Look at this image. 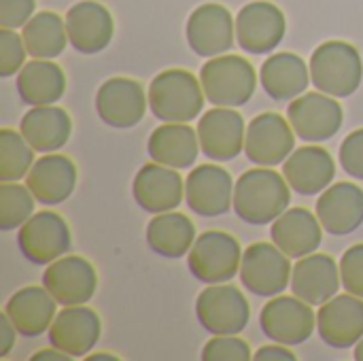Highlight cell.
I'll use <instances>...</instances> for the list:
<instances>
[{
    "mask_svg": "<svg viewBox=\"0 0 363 361\" xmlns=\"http://www.w3.org/2000/svg\"><path fill=\"white\" fill-rule=\"evenodd\" d=\"M36 0H0V28H23L34 17Z\"/></svg>",
    "mask_w": 363,
    "mask_h": 361,
    "instance_id": "cell-40",
    "label": "cell"
},
{
    "mask_svg": "<svg viewBox=\"0 0 363 361\" xmlns=\"http://www.w3.org/2000/svg\"><path fill=\"white\" fill-rule=\"evenodd\" d=\"M85 360L89 361H119L117 355H111V353H94V355H87Z\"/></svg>",
    "mask_w": 363,
    "mask_h": 361,
    "instance_id": "cell-44",
    "label": "cell"
},
{
    "mask_svg": "<svg viewBox=\"0 0 363 361\" xmlns=\"http://www.w3.org/2000/svg\"><path fill=\"white\" fill-rule=\"evenodd\" d=\"M340 281L349 294L363 298V243L345 251L340 260Z\"/></svg>",
    "mask_w": 363,
    "mask_h": 361,
    "instance_id": "cell-38",
    "label": "cell"
},
{
    "mask_svg": "<svg viewBox=\"0 0 363 361\" xmlns=\"http://www.w3.org/2000/svg\"><path fill=\"white\" fill-rule=\"evenodd\" d=\"M132 196L136 204L151 215L168 213L183 202L185 179L177 172V168L151 162L136 172L132 181Z\"/></svg>",
    "mask_w": 363,
    "mask_h": 361,
    "instance_id": "cell-19",
    "label": "cell"
},
{
    "mask_svg": "<svg viewBox=\"0 0 363 361\" xmlns=\"http://www.w3.org/2000/svg\"><path fill=\"white\" fill-rule=\"evenodd\" d=\"M196 317L213 336L240 334L251 317V306L245 294L234 285H208L196 300Z\"/></svg>",
    "mask_w": 363,
    "mask_h": 361,
    "instance_id": "cell-6",
    "label": "cell"
},
{
    "mask_svg": "<svg viewBox=\"0 0 363 361\" xmlns=\"http://www.w3.org/2000/svg\"><path fill=\"white\" fill-rule=\"evenodd\" d=\"M283 177L296 194L308 198L323 194L332 185L336 177V164L330 151L323 147H298L283 162Z\"/></svg>",
    "mask_w": 363,
    "mask_h": 361,
    "instance_id": "cell-23",
    "label": "cell"
},
{
    "mask_svg": "<svg viewBox=\"0 0 363 361\" xmlns=\"http://www.w3.org/2000/svg\"><path fill=\"white\" fill-rule=\"evenodd\" d=\"M291 257L274 243H255L245 249L240 264V283L259 298H274L291 283Z\"/></svg>",
    "mask_w": 363,
    "mask_h": 361,
    "instance_id": "cell-7",
    "label": "cell"
},
{
    "mask_svg": "<svg viewBox=\"0 0 363 361\" xmlns=\"http://www.w3.org/2000/svg\"><path fill=\"white\" fill-rule=\"evenodd\" d=\"M100 334H102L100 317L85 304H79V306H64L55 315L47 336L51 347L60 349L72 360H79V357H87L89 351H94V347L100 340Z\"/></svg>",
    "mask_w": 363,
    "mask_h": 361,
    "instance_id": "cell-20",
    "label": "cell"
},
{
    "mask_svg": "<svg viewBox=\"0 0 363 361\" xmlns=\"http://www.w3.org/2000/svg\"><path fill=\"white\" fill-rule=\"evenodd\" d=\"M149 109L164 123H189L204 109V89L196 74L183 68L162 70L149 85Z\"/></svg>",
    "mask_w": 363,
    "mask_h": 361,
    "instance_id": "cell-2",
    "label": "cell"
},
{
    "mask_svg": "<svg viewBox=\"0 0 363 361\" xmlns=\"http://www.w3.org/2000/svg\"><path fill=\"white\" fill-rule=\"evenodd\" d=\"M257 361H272V360H283V361H296V353H291L285 345H266L255 353Z\"/></svg>",
    "mask_w": 363,
    "mask_h": 361,
    "instance_id": "cell-42",
    "label": "cell"
},
{
    "mask_svg": "<svg viewBox=\"0 0 363 361\" xmlns=\"http://www.w3.org/2000/svg\"><path fill=\"white\" fill-rule=\"evenodd\" d=\"M242 253L240 243L232 234L208 230L196 238L187 255V268L200 283H230L240 272Z\"/></svg>",
    "mask_w": 363,
    "mask_h": 361,
    "instance_id": "cell-5",
    "label": "cell"
},
{
    "mask_svg": "<svg viewBox=\"0 0 363 361\" xmlns=\"http://www.w3.org/2000/svg\"><path fill=\"white\" fill-rule=\"evenodd\" d=\"M323 226L317 217V213L313 215L308 209L296 206V209H287L281 217H277L272 221V243L291 260H300L306 257L311 253H315L321 247L323 240Z\"/></svg>",
    "mask_w": 363,
    "mask_h": 361,
    "instance_id": "cell-26",
    "label": "cell"
},
{
    "mask_svg": "<svg viewBox=\"0 0 363 361\" xmlns=\"http://www.w3.org/2000/svg\"><path fill=\"white\" fill-rule=\"evenodd\" d=\"M232 174L217 164L196 166L185 179V202L200 217H219L234 206Z\"/></svg>",
    "mask_w": 363,
    "mask_h": 361,
    "instance_id": "cell-16",
    "label": "cell"
},
{
    "mask_svg": "<svg viewBox=\"0 0 363 361\" xmlns=\"http://www.w3.org/2000/svg\"><path fill=\"white\" fill-rule=\"evenodd\" d=\"M287 119L296 136L304 143H323L338 134L345 121V111L334 96L317 89L294 98L287 109Z\"/></svg>",
    "mask_w": 363,
    "mask_h": 361,
    "instance_id": "cell-8",
    "label": "cell"
},
{
    "mask_svg": "<svg viewBox=\"0 0 363 361\" xmlns=\"http://www.w3.org/2000/svg\"><path fill=\"white\" fill-rule=\"evenodd\" d=\"M313 85L334 98L353 96L363 79V62L355 45L347 40H328L311 55Z\"/></svg>",
    "mask_w": 363,
    "mask_h": 361,
    "instance_id": "cell-3",
    "label": "cell"
},
{
    "mask_svg": "<svg viewBox=\"0 0 363 361\" xmlns=\"http://www.w3.org/2000/svg\"><path fill=\"white\" fill-rule=\"evenodd\" d=\"M200 83L211 104L236 109L255 96L257 74L253 64L240 55H217L204 62Z\"/></svg>",
    "mask_w": 363,
    "mask_h": 361,
    "instance_id": "cell-4",
    "label": "cell"
},
{
    "mask_svg": "<svg viewBox=\"0 0 363 361\" xmlns=\"http://www.w3.org/2000/svg\"><path fill=\"white\" fill-rule=\"evenodd\" d=\"M66 91V74L51 60L26 62V66L17 72V94L21 102L30 106L55 104Z\"/></svg>",
    "mask_w": 363,
    "mask_h": 361,
    "instance_id": "cell-31",
    "label": "cell"
},
{
    "mask_svg": "<svg viewBox=\"0 0 363 361\" xmlns=\"http://www.w3.org/2000/svg\"><path fill=\"white\" fill-rule=\"evenodd\" d=\"M340 266L332 255L311 253L300 257L291 270V291L311 306H321L332 300L340 289Z\"/></svg>",
    "mask_w": 363,
    "mask_h": 361,
    "instance_id": "cell-22",
    "label": "cell"
},
{
    "mask_svg": "<svg viewBox=\"0 0 363 361\" xmlns=\"http://www.w3.org/2000/svg\"><path fill=\"white\" fill-rule=\"evenodd\" d=\"M259 328L272 343L296 347L313 336L317 315L298 296H274L259 313Z\"/></svg>",
    "mask_w": 363,
    "mask_h": 361,
    "instance_id": "cell-10",
    "label": "cell"
},
{
    "mask_svg": "<svg viewBox=\"0 0 363 361\" xmlns=\"http://www.w3.org/2000/svg\"><path fill=\"white\" fill-rule=\"evenodd\" d=\"M340 166L342 170L357 179V181H363V128L351 132L342 145H340Z\"/></svg>",
    "mask_w": 363,
    "mask_h": 361,
    "instance_id": "cell-39",
    "label": "cell"
},
{
    "mask_svg": "<svg viewBox=\"0 0 363 361\" xmlns=\"http://www.w3.org/2000/svg\"><path fill=\"white\" fill-rule=\"evenodd\" d=\"M285 30H287L285 13L268 0L249 2L238 11L236 40L238 47L245 49L247 53L253 55L270 53L285 38Z\"/></svg>",
    "mask_w": 363,
    "mask_h": 361,
    "instance_id": "cell-11",
    "label": "cell"
},
{
    "mask_svg": "<svg viewBox=\"0 0 363 361\" xmlns=\"http://www.w3.org/2000/svg\"><path fill=\"white\" fill-rule=\"evenodd\" d=\"M70 245V228L64 217L53 211L34 213L17 232V247L34 266H49L68 253Z\"/></svg>",
    "mask_w": 363,
    "mask_h": 361,
    "instance_id": "cell-9",
    "label": "cell"
},
{
    "mask_svg": "<svg viewBox=\"0 0 363 361\" xmlns=\"http://www.w3.org/2000/svg\"><path fill=\"white\" fill-rule=\"evenodd\" d=\"M196 243V226L183 213H160L147 223V245L153 253L179 260L191 251Z\"/></svg>",
    "mask_w": 363,
    "mask_h": 361,
    "instance_id": "cell-32",
    "label": "cell"
},
{
    "mask_svg": "<svg viewBox=\"0 0 363 361\" xmlns=\"http://www.w3.org/2000/svg\"><path fill=\"white\" fill-rule=\"evenodd\" d=\"M296 149V132L279 113L257 115L245 136V153L251 164L274 168L283 164Z\"/></svg>",
    "mask_w": 363,
    "mask_h": 361,
    "instance_id": "cell-14",
    "label": "cell"
},
{
    "mask_svg": "<svg viewBox=\"0 0 363 361\" xmlns=\"http://www.w3.org/2000/svg\"><path fill=\"white\" fill-rule=\"evenodd\" d=\"M28 49L23 45V38L13 32L11 28L0 30V77L9 79L17 74L26 66Z\"/></svg>",
    "mask_w": 363,
    "mask_h": 361,
    "instance_id": "cell-36",
    "label": "cell"
},
{
    "mask_svg": "<svg viewBox=\"0 0 363 361\" xmlns=\"http://www.w3.org/2000/svg\"><path fill=\"white\" fill-rule=\"evenodd\" d=\"M198 138L202 153L213 162H230L245 151V119L238 111L215 106L198 119Z\"/></svg>",
    "mask_w": 363,
    "mask_h": 361,
    "instance_id": "cell-15",
    "label": "cell"
},
{
    "mask_svg": "<svg viewBox=\"0 0 363 361\" xmlns=\"http://www.w3.org/2000/svg\"><path fill=\"white\" fill-rule=\"evenodd\" d=\"M34 164V149L21 132L11 128L0 130V181L17 183L26 179Z\"/></svg>",
    "mask_w": 363,
    "mask_h": 361,
    "instance_id": "cell-34",
    "label": "cell"
},
{
    "mask_svg": "<svg viewBox=\"0 0 363 361\" xmlns=\"http://www.w3.org/2000/svg\"><path fill=\"white\" fill-rule=\"evenodd\" d=\"M26 185L36 202L53 206L68 200L77 185V166L62 153H47L38 157L26 174Z\"/></svg>",
    "mask_w": 363,
    "mask_h": 361,
    "instance_id": "cell-25",
    "label": "cell"
},
{
    "mask_svg": "<svg viewBox=\"0 0 363 361\" xmlns=\"http://www.w3.org/2000/svg\"><path fill=\"white\" fill-rule=\"evenodd\" d=\"M66 32L68 43L79 53L94 55L111 45L115 34V21L104 4L96 0H83L68 9Z\"/></svg>",
    "mask_w": 363,
    "mask_h": 361,
    "instance_id": "cell-21",
    "label": "cell"
},
{
    "mask_svg": "<svg viewBox=\"0 0 363 361\" xmlns=\"http://www.w3.org/2000/svg\"><path fill=\"white\" fill-rule=\"evenodd\" d=\"M317 217L332 236H349L363 223V189L342 181L330 185L317 200Z\"/></svg>",
    "mask_w": 363,
    "mask_h": 361,
    "instance_id": "cell-24",
    "label": "cell"
},
{
    "mask_svg": "<svg viewBox=\"0 0 363 361\" xmlns=\"http://www.w3.org/2000/svg\"><path fill=\"white\" fill-rule=\"evenodd\" d=\"M21 38L28 55L36 60H53L62 55L68 45L66 19L53 11H40L23 26Z\"/></svg>",
    "mask_w": 363,
    "mask_h": 361,
    "instance_id": "cell-33",
    "label": "cell"
},
{
    "mask_svg": "<svg viewBox=\"0 0 363 361\" xmlns=\"http://www.w3.org/2000/svg\"><path fill=\"white\" fill-rule=\"evenodd\" d=\"M353 357L357 361H363V338L355 345V351H353Z\"/></svg>",
    "mask_w": 363,
    "mask_h": 361,
    "instance_id": "cell-45",
    "label": "cell"
},
{
    "mask_svg": "<svg viewBox=\"0 0 363 361\" xmlns=\"http://www.w3.org/2000/svg\"><path fill=\"white\" fill-rule=\"evenodd\" d=\"M259 81L272 100H294L313 83L311 68L291 51L272 53L259 68Z\"/></svg>",
    "mask_w": 363,
    "mask_h": 361,
    "instance_id": "cell-29",
    "label": "cell"
},
{
    "mask_svg": "<svg viewBox=\"0 0 363 361\" xmlns=\"http://www.w3.org/2000/svg\"><path fill=\"white\" fill-rule=\"evenodd\" d=\"M204 361H249L253 360L251 355V347L247 340L236 336H215L211 338L204 349L202 355Z\"/></svg>",
    "mask_w": 363,
    "mask_h": 361,
    "instance_id": "cell-37",
    "label": "cell"
},
{
    "mask_svg": "<svg viewBox=\"0 0 363 361\" xmlns=\"http://www.w3.org/2000/svg\"><path fill=\"white\" fill-rule=\"evenodd\" d=\"M57 300L43 287L30 285L19 291H15L6 304L4 313L13 321L15 330L19 336L26 338H36L45 332H49L57 311H55Z\"/></svg>",
    "mask_w": 363,
    "mask_h": 361,
    "instance_id": "cell-27",
    "label": "cell"
},
{
    "mask_svg": "<svg viewBox=\"0 0 363 361\" xmlns=\"http://www.w3.org/2000/svg\"><path fill=\"white\" fill-rule=\"evenodd\" d=\"M45 289L62 306L87 304L98 287V274L94 266L81 255H62L51 262L43 272Z\"/></svg>",
    "mask_w": 363,
    "mask_h": 361,
    "instance_id": "cell-17",
    "label": "cell"
},
{
    "mask_svg": "<svg viewBox=\"0 0 363 361\" xmlns=\"http://www.w3.org/2000/svg\"><path fill=\"white\" fill-rule=\"evenodd\" d=\"M34 196L28 185L2 183L0 185V230L11 232L21 228L34 215Z\"/></svg>",
    "mask_w": 363,
    "mask_h": 361,
    "instance_id": "cell-35",
    "label": "cell"
},
{
    "mask_svg": "<svg viewBox=\"0 0 363 361\" xmlns=\"http://www.w3.org/2000/svg\"><path fill=\"white\" fill-rule=\"evenodd\" d=\"M189 49L200 57H217L234 47L236 19L217 2L200 4L187 19L185 28Z\"/></svg>",
    "mask_w": 363,
    "mask_h": 361,
    "instance_id": "cell-12",
    "label": "cell"
},
{
    "mask_svg": "<svg viewBox=\"0 0 363 361\" xmlns=\"http://www.w3.org/2000/svg\"><path fill=\"white\" fill-rule=\"evenodd\" d=\"M200 151L198 130L189 128V123H164L155 128L147 140L149 157L177 170L196 164Z\"/></svg>",
    "mask_w": 363,
    "mask_h": 361,
    "instance_id": "cell-28",
    "label": "cell"
},
{
    "mask_svg": "<svg viewBox=\"0 0 363 361\" xmlns=\"http://www.w3.org/2000/svg\"><path fill=\"white\" fill-rule=\"evenodd\" d=\"M317 330L321 340L338 351L355 347L363 338V298L353 294H336L321 304L317 313Z\"/></svg>",
    "mask_w": 363,
    "mask_h": 361,
    "instance_id": "cell-18",
    "label": "cell"
},
{
    "mask_svg": "<svg viewBox=\"0 0 363 361\" xmlns=\"http://www.w3.org/2000/svg\"><path fill=\"white\" fill-rule=\"evenodd\" d=\"M15 336H17V330H15L13 321L9 319L6 313H2L0 315V357H6L13 351Z\"/></svg>",
    "mask_w": 363,
    "mask_h": 361,
    "instance_id": "cell-41",
    "label": "cell"
},
{
    "mask_svg": "<svg viewBox=\"0 0 363 361\" xmlns=\"http://www.w3.org/2000/svg\"><path fill=\"white\" fill-rule=\"evenodd\" d=\"M32 361H70L72 357L70 355H66V353H62L60 349H55V347H51V349H40L38 353H34Z\"/></svg>",
    "mask_w": 363,
    "mask_h": 361,
    "instance_id": "cell-43",
    "label": "cell"
},
{
    "mask_svg": "<svg viewBox=\"0 0 363 361\" xmlns=\"http://www.w3.org/2000/svg\"><path fill=\"white\" fill-rule=\"evenodd\" d=\"M289 183L274 168H251L234 185V213L251 226H268L289 209Z\"/></svg>",
    "mask_w": 363,
    "mask_h": 361,
    "instance_id": "cell-1",
    "label": "cell"
},
{
    "mask_svg": "<svg viewBox=\"0 0 363 361\" xmlns=\"http://www.w3.org/2000/svg\"><path fill=\"white\" fill-rule=\"evenodd\" d=\"M19 132L38 153H53L62 149L72 134L70 115L53 104L32 106L19 123Z\"/></svg>",
    "mask_w": 363,
    "mask_h": 361,
    "instance_id": "cell-30",
    "label": "cell"
},
{
    "mask_svg": "<svg viewBox=\"0 0 363 361\" xmlns=\"http://www.w3.org/2000/svg\"><path fill=\"white\" fill-rule=\"evenodd\" d=\"M147 104L149 96L136 79L113 77L106 79L96 91V113L115 130L138 126L147 113Z\"/></svg>",
    "mask_w": 363,
    "mask_h": 361,
    "instance_id": "cell-13",
    "label": "cell"
}]
</instances>
